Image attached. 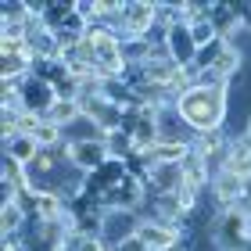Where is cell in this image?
Returning a JSON list of instances; mask_svg holds the SVG:
<instances>
[{
	"instance_id": "obj_1",
	"label": "cell",
	"mask_w": 251,
	"mask_h": 251,
	"mask_svg": "<svg viewBox=\"0 0 251 251\" xmlns=\"http://www.w3.org/2000/svg\"><path fill=\"white\" fill-rule=\"evenodd\" d=\"M233 108V90L230 86H215V83H198L187 94H179L176 100V115L183 119L194 133H212L226 129Z\"/></svg>"
},
{
	"instance_id": "obj_22",
	"label": "cell",
	"mask_w": 251,
	"mask_h": 251,
	"mask_svg": "<svg viewBox=\"0 0 251 251\" xmlns=\"http://www.w3.org/2000/svg\"><path fill=\"white\" fill-rule=\"evenodd\" d=\"M244 136L251 140V111H248V126H244Z\"/></svg>"
},
{
	"instance_id": "obj_25",
	"label": "cell",
	"mask_w": 251,
	"mask_h": 251,
	"mask_svg": "<svg viewBox=\"0 0 251 251\" xmlns=\"http://www.w3.org/2000/svg\"><path fill=\"white\" fill-rule=\"evenodd\" d=\"M183 251H194V248H183Z\"/></svg>"
},
{
	"instance_id": "obj_9",
	"label": "cell",
	"mask_w": 251,
	"mask_h": 251,
	"mask_svg": "<svg viewBox=\"0 0 251 251\" xmlns=\"http://www.w3.org/2000/svg\"><path fill=\"white\" fill-rule=\"evenodd\" d=\"M136 226H140L136 212H104V219H100V241L108 248H119L136 233Z\"/></svg>"
},
{
	"instance_id": "obj_18",
	"label": "cell",
	"mask_w": 251,
	"mask_h": 251,
	"mask_svg": "<svg viewBox=\"0 0 251 251\" xmlns=\"http://www.w3.org/2000/svg\"><path fill=\"white\" fill-rule=\"evenodd\" d=\"M32 136H36V144L43 147V151H61V144L68 140L65 129H58V126L47 122V119H43V122L36 126V129H32Z\"/></svg>"
},
{
	"instance_id": "obj_10",
	"label": "cell",
	"mask_w": 251,
	"mask_h": 251,
	"mask_svg": "<svg viewBox=\"0 0 251 251\" xmlns=\"http://www.w3.org/2000/svg\"><path fill=\"white\" fill-rule=\"evenodd\" d=\"M147 215L158 219V223H176V226L190 223L183 204H179V198H176V190L173 194H151V198H147Z\"/></svg>"
},
{
	"instance_id": "obj_23",
	"label": "cell",
	"mask_w": 251,
	"mask_h": 251,
	"mask_svg": "<svg viewBox=\"0 0 251 251\" xmlns=\"http://www.w3.org/2000/svg\"><path fill=\"white\" fill-rule=\"evenodd\" d=\"M104 251H119V248H104Z\"/></svg>"
},
{
	"instance_id": "obj_12",
	"label": "cell",
	"mask_w": 251,
	"mask_h": 251,
	"mask_svg": "<svg viewBox=\"0 0 251 251\" xmlns=\"http://www.w3.org/2000/svg\"><path fill=\"white\" fill-rule=\"evenodd\" d=\"M165 43H169V54H173V61L179 68L194 65V58H198V43H194V36H190V25H173L165 32Z\"/></svg>"
},
{
	"instance_id": "obj_16",
	"label": "cell",
	"mask_w": 251,
	"mask_h": 251,
	"mask_svg": "<svg viewBox=\"0 0 251 251\" xmlns=\"http://www.w3.org/2000/svg\"><path fill=\"white\" fill-rule=\"evenodd\" d=\"M233 47V43L230 40H212V43H204V47H198V58H194V68H198V72H208V68H215V65H219V58H223V54L226 50H230Z\"/></svg>"
},
{
	"instance_id": "obj_14",
	"label": "cell",
	"mask_w": 251,
	"mask_h": 251,
	"mask_svg": "<svg viewBox=\"0 0 251 251\" xmlns=\"http://www.w3.org/2000/svg\"><path fill=\"white\" fill-rule=\"evenodd\" d=\"M29 230V215L18 201H4L0 204V237L7 233H25Z\"/></svg>"
},
{
	"instance_id": "obj_17",
	"label": "cell",
	"mask_w": 251,
	"mask_h": 251,
	"mask_svg": "<svg viewBox=\"0 0 251 251\" xmlns=\"http://www.w3.org/2000/svg\"><path fill=\"white\" fill-rule=\"evenodd\" d=\"M104 147H108V158L111 162H129L133 158V136L126 129H115L104 136Z\"/></svg>"
},
{
	"instance_id": "obj_19",
	"label": "cell",
	"mask_w": 251,
	"mask_h": 251,
	"mask_svg": "<svg viewBox=\"0 0 251 251\" xmlns=\"http://www.w3.org/2000/svg\"><path fill=\"white\" fill-rule=\"evenodd\" d=\"M32 15H29V0H4L0 4V22H22L25 25Z\"/></svg>"
},
{
	"instance_id": "obj_8",
	"label": "cell",
	"mask_w": 251,
	"mask_h": 251,
	"mask_svg": "<svg viewBox=\"0 0 251 251\" xmlns=\"http://www.w3.org/2000/svg\"><path fill=\"white\" fill-rule=\"evenodd\" d=\"M83 119L94 122L97 129H100V136H108V133L122 129L126 111L119 104H111V100H104V97H94V100H83Z\"/></svg>"
},
{
	"instance_id": "obj_3",
	"label": "cell",
	"mask_w": 251,
	"mask_h": 251,
	"mask_svg": "<svg viewBox=\"0 0 251 251\" xmlns=\"http://www.w3.org/2000/svg\"><path fill=\"white\" fill-rule=\"evenodd\" d=\"M61 162H68L75 169V173H83V176H94V173H100L111 158H108V147H104V136H97V140H68L61 144Z\"/></svg>"
},
{
	"instance_id": "obj_15",
	"label": "cell",
	"mask_w": 251,
	"mask_h": 251,
	"mask_svg": "<svg viewBox=\"0 0 251 251\" xmlns=\"http://www.w3.org/2000/svg\"><path fill=\"white\" fill-rule=\"evenodd\" d=\"M83 119V104L79 100H54V108L47 111V122H54L58 129H72V126Z\"/></svg>"
},
{
	"instance_id": "obj_21",
	"label": "cell",
	"mask_w": 251,
	"mask_h": 251,
	"mask_svg": "<svg viewBox=\"0 0 251 251\" xmlns=\"http://www.w3.org/2000/svg\"><path fill=\"white\" fill-rule=\"evenodd\" d=\"M119 251H151V248H147V244L140 241V237L133 233V237H129V241H126V244H119Z\"/></svg>"
},
{
	"instance_id": "obj_4",
	"label": "cell",
	"mask_w": 251,
	"mask_h": 251,
	"mask_svg": "<svg viewBox=\"0 0 251 251\" xmlns=\"http://www.w3.org/2000/svg\"><path fill=\"white\" fill-rule=\"evenodd\" d=\"M158 32V0H126L119 36L122 40H151Z\"/></svg>"
},
{
	"instance_id": "obj_6",
	"label": "cell",
	"mask_w": 251,
	"mask_h": 251,
	"mask_svg": "<svg viewBox=\"0 0 251 251\" xmlns=\"http://www.w3.org/2000/svg\"><path fill=\"white\" fill-rule=\"evenodd\" d=\"M147 198H151L147 187L126 173V179L115 190H108V194H100V198H97V208L100 212H136V215H140L147 208Z\"/></svg>"
},
{
	"instance_id": "obj_11",
	"label": "cell",
	"mask_w": 251,
	"mask_h": 251,
	"mask_svg": "<svg viewBox=\"0 0 251 251\" xmlns=\"http://www.w3.org/2000/svg\"><path fill=\"white\" fill-rule=\"evenodd\" d=\"M219 169H230V173H237L241 179L251 183V140L244 133L230 136V147H226V158H223Z\"/></svg>"
},
{
	"instance_id": "obj_7",
	"label": "cell",
	"mask_w": 251,
	"mask_h": 251,
	"mask_svg": "<svg viewBox=\"0 0 251 251\" xmlns=\"http://www.w3.org/2000/svg\"><path fill=\"white\" fill-rule=\"evenodd\" d=\"M18 97H22V108L25 111L47 119V111L54 108V100H58V90H54L47 79H40V75H25L18 83Z\"/></svg>"
},
{
	"instance_id": "obj_2",
	"label": "cell",
	"mask_w": 251,
	"mask_h": 251,
	"mask_svg": "<svg viewBox=\"0 0 251 251\" xmlns=\"http://www.w3.org/2000/svg\"><path fill=\"white\" fill-rule=\"evenodd\" d=\"M208 244H212V251H251V215H248V208L212 212Z\"/></svg>"
},
{
	"instance_id": "obj_24",
	"label": "cell",
	"mask_w": 251,
	"mask_h": 251,
	"mask_svg": "<svg viewBox=\"0 0 251 251\" xmlns=\"http://www.w3.org/2000/svg\"><path fill=\"white\" fill-rule=\"evenodd\" d=\"M248 215H251V204H248Z\"/></svg>"
},
{
	"instance_id": "obj_5",
	"label": "cell",
	"mask_w": 251,
	"mask_h": 251,
	"mask_svg": "<svg viewBox=\"0 0 251 251\" xmlns=\"http://www.w3.org/2000/svg\"><path fill=\"white\" fill-rule=\"evenodd\" d=\"M208 201L212 212H230V208H248V179H241L230 169H215L212 183H208Z\"/></svg>"
},
{
	"instance_id": "obj_13",
	"label": "cell",
	"mask_w": 251,
	"mask_h": 251,
	"mask_svg": "<svg viewBox=\"0 0 251 251\" xmlns=\"http://www.w3.org/2000/svg\"><path fill=\"white\" fill-rule=\"evenodd\" d=\"M43 151V147L36 144V136H32V133H18V136H11V140H4V154L7 158H15V162L18 165H32V162H36V154Z\"/></svg>"
},
{
	"instance_id": "obj_20",
	"label": "cell",
	"mask_w": 251,
	"mask_h": 251,
	"mask_svg": "<svg viewBox=\"0 0 251 251\" xmlns=\"http://www.w3.org/2000/svg\"><path fill=\"white\" fill-rule=\"evenodd\" d=\"M190 36H194V43H198V47H204V43L219 40V32H215L212 18H201V22H194V25H190Z\"/></svg>"
}]
</instances>
